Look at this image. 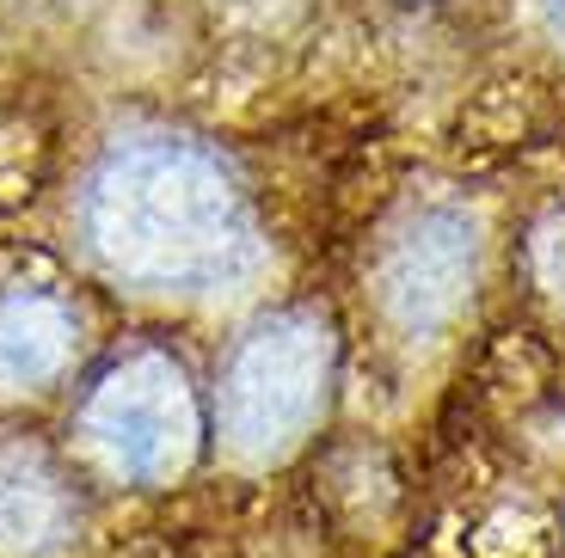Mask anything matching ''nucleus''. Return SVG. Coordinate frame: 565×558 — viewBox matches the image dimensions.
Here are the masks:
<instances>
[{"instance_id":"nucleus-1","label":"nucleus","mask_w":565,"mask_h":558,"mask_svg":"<svg viewBox=\"0 0 565 558\" xmlns=\"http://www.w3.org/2000/svg\"><path fill=\"white\" fill-rule=\"evenodd\" d=\"M86 239L141 289H210L253 258L241 191L191 141L117 148L86 191Z\"/></svg>"},{"instance_id":"nucleus-2","label":"nucleus","mask_w":565,"mask_h":558,"mask_svg":"<svg viewBox=\"0 0 565 558\" xmlns=\"http://www.w3.org/2000/svg\"><path fill=\"white\" fill-rule=\"evenodd\" d=\"M332 337L313 313H270L222 375V430L246 461H270L296 442L326 399Z\"/></svg>"},{"instance_id":"nucleus-3","label":"nucleus","mask_w":565,"mask_h":558,"mask_svg":"<svg viewBox=\"0 0 565 558\" xmlns=\"http://www.w3.org/2000/svg\"><path fill=\"white\" fill-rule=\"evenodd\" d=\"M81 436L86 448L129 485H167L191 466L198 454V399L191 380L172 356L136 350L81 405Z\"/></svg>"},{"instance_id":"nucleus-4","label":"nucleus","mask_w":565,"mask_h":558,"mask_svg":"<svg viewBox=\"0 0 565 558\" xmlns=\"http://www.w3.org/2000/svg\"><path fill=\"white\" fill-rule=\"evenodd\" d=\"M473 265H480V239L473 222L455 210H424L418 222L399 227V239L382 258V308L399 332L424 337L437 332L473 289Z\"/></svg>"},{"instance_id":"nucleus-5","label":"nucleus","mask_w":565,"mask_h":558,"mask_svg":"<svg viewBox=\"0 0 565 558\" xmlns=\"http://www.w3.org/2000/svg\"><path fill=\"white\" fill-rule=\"evenodd\" d=\"M74 491L38 448H0V558H43L74 534Z\"/></svg>"},{"instance_id":"nucleus-6","label":"nucleus","mask_w":565,"mask_h":558,"mask_svg":"<svg viewBox=\"0 0 565 558\" xmlns=\"http://www.w3.org/2000/svg\"><path fill=\"white\" fill-rule=\"evenodd\" d=\"M74 350V313L56 294H13L0 308V387H38Z\"/></svg>"}]
</instances>
